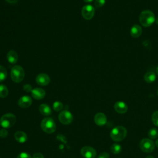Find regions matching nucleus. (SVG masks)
Listing matches in <instances>:
<instances>
[{
  "label": "nucleus",
  "instance_id": "nucleus-1",
  "mask_svg": "<svg viewBox=\"0 0 158 158\" xmlns=\"http://www.w3.org/2000/svg\"><path fill=\"white\" fill-rule=\"evenodd\" d=\"M156 18L154 14L149 10H145L142 11L139 17V21L141 25L144 27H149L155 22Z\"/></svg>",
  "mask_w": 158,
  "mask_h": 158
},
{
  "label": "nucleus",
  "instance_id": "nucleus-2",
  "mask_svg": "<svg viewBox=\"0 0 158 158\" xmlns=\"http://www.w3.org/2000/svg\"><path fill=\"white\" fill-rule=\"evenodd\" d=\"M127 130L123 126H117L110 131V136L112 140L115 141H121L127 136Z\"/></svg>",
  "mask_w": 158,
  "mask_h": 158
},
{
  "label": "nucleus",
  "instance_id": "nucleus-3",
  "mask_svg": "<svg viewBox=\"0 0 158 158\" xmlns=\"http://www.w3.org/2000/svg\"><path fill=\"white\" fill-rule=\"evenodd\" d=\"M10 77L15 83L21 82L25 77L24 69L20 65H14L11 69Z\"/></svg>",
  "mask_w": 158,
  "mask_h": 158
},
{
  "label": "nucleus",
  "instance_id": "nucleus-4",
  "mask_svg": "<svg viewBox=\"0 0 158 158\" xmlns=\"http://www.w3.org/2000/svg\"><path fill=\"white\" fill-rule=\"evenodd\" d=\"M41 128L46 133H54L56 130V125L54 120L51 117L44 118L41 122Z\"/></svg>",
  "mask_w": 158,
  "mask_h": 158
},
{
  "label": "nucleus",
  "instance_id": "nucleus-5",
  "mask_svg": "<svg viewBox=\"0 0 158 158\" xmlns=\"http://www.w3.org/2000/svg\"><path fill=\"white\" fill-rule=\"evenodd\" d=\"M16 122V117L12 113L4 114L0 118V125L3 128H9L12 127Z\"/></svg>",
  "mask_w": 158,
  "mask_h": 158
},
{
  "label": "nucleus",
  "instance_id": "nucleus-6",
  "mask_svg": "<svg viewBox=\"0 0 158 158\" xmlns=\"http://www.w3.org/2000/svg\"><path fill=\"white\" fill-rule=\"evenodd\" d=\"M139 148L144 152H151L155 148L154 143L152 140L148 138H144L141 140L139 144Z\"/></svg>",
  "mask_w": 158,
  "mask_h": 158
},
{
  "label": "nucleus",
  "instance_id": "nucleus-7",
  "mask_svg": "<svg viewBox=\"0 0 158 158\" xmlns=\"http://www.w3.org/2000/svg\"><path fill=\"white\" fill-rule=\"evenodd\" d=\"M60 123L64 125H69L73 121V115L69 110H62L58 116Z\"/></svg>",
  "mask_w": 158,
  "mask_h": 158
},
{
  "label": "nucleus",
  "instance_id": "nucleus-8",
  "mask_svg": "<svg viewBox=\"0 0 158 158\" xmlns=\"http://www.w3.org/2000/svg\"><path fill=\"white\" fill-rule=\"evenodd\" d=\"M94 12V7L92 5L87 4L83 7L81 9V15L85 19L90 20L93 17Z\"/></svg>",
  "mask_w": 158,
  "mask_h": 158
},
{
  "label": "nucleus",
  "instance_id": "nucleus-9",
  "mask_svg": "<svg viewBox=\"0 0 158 158\" xmlns=\"http://www.w3.org/2000/svg\"><path fill=\"white\" fill-rule=\"evenodd\" d=\"M80 152L82 156L85 158H95L96 156V151L94 148L89 146L83 147Z\"/></svg>",
  "mask_w": 158,
  "mask_h": 158
},
{
  "label": "nucleus",
  "instance_id": "nucleus-10",
  "mask_svg": "<svg viewBox=\"0 0 158 158\" xmlns=\"http://www.w3.org/2000/svg\"><path fill=\"white\" fill-rule=\"evenodd\" d=\"M51 79L46 73H40L36 77V82L40 86H46L50 83Z\"/></svg>",
  "mask_w": 158,
  "mask_h": 158
},
{
  "label": "nucleus",
  "instance_id": "nucleus-11",
  "mask_svg": "<svg viewBox=\"0 0 158 158\" xmlns=\"http://www.w3.org/2000/svg\"><path fill=\"white\" fill-rule=\"evenodd\" d=\"M32 104V99L29 96H23L20 98V99L18 101V104L19 106L23 109L27 108L30 107Z\"/></svg>",
  "mask_w": 158,
  "mask_h": 158
},
{
  "label": "nucleus",
  "instance_id": "nucleus-12",
  "mask_svg": "<svg viewBox=\"0 0 158 158\" xmlns=\"http://www.w3.org/2000/svg\"><path fill=\"white\" fill-rule=\"evenodd\" d=\"M95 123L98 126H103L107 123V117L102 112L97 113L94 117Z\"/></svg>",
  "mask_w": 158,
  "mask_h": 158
},
{
  "label": "nucleus",
  "instance_id": "nucleus-13",
  "mask_svg": "<svg viewBox=\"0 0 158 158\" xmlns=\"http://www.w3.org/2000/svg\"><path fill=\"white\" fill-rule=\"evenodd\" d=\"M114 108L118 114H125L128 110V106L125 102L123 101H117L114 104Z\"/></svg>",
  "mask_w": 158,
  "mask_h": 158
},
{
  "label": "nucleus",
  "instance_id": "nucleus-14",
  "mask_svg": "<svg viewBox=\"0 0 158 158\" xmlns=\"http://www.w3.org/2000/svg\"><path fill=\"white\" fill-rule=\"evenodd\" d=\"M31 96L35 99H41L44 98L46 95L45 91L41 88H35L31 91Z\"/></svg>",
  "mask_w": 158,
  "mask_h": 158
},
{
  "label": "nucleus",
  "instance_id": "nucleus-15",
  "mask_svg": "<svg viewBox=\"0 0 158 158\" xmlns=\"http://www.w3.org/2000/svg\"><path fill=\"white\" fill-rule=\"evenodd\" d=\"M142 33V28L138 24H135L132 26L130 30V35L133 38H138Z\"/></svg>",
  "mask_w": 158,
  "mask_h": 158
},
{
  "label": "nucleus",
  "instance_id": "nucleus-16",
  "mask_svg": "<svg viewBox=\"0 0 158 158\" xmlns=\"http://www.w3.org/2000/svg\"><path fill=\"white\" fill-rule=\"evenodd\" d=\"M14 138H15V139L20 143H23L26 142V141L28 139V136L27 134L22 131H16L14 134Z\"/></svg>",
  "mask_w": 158,
  "mask_h": 158
},
{
  "label": "nucleus",
  "instance_id": "nucleus-17",
  "mask_svg": "<svg viewBox=\"0 0 158 158\" xmlns=\"http://www.w3.org/2000/svg\"><path fill=\"white\" fill-rule=\"evenodd\" d=\"M7 59L10 64H15L18 60V54L15 51L10 50L7 54Z\"/></svg>",
  "mask_w": 158,
  "mask_h": 158
},
{
  "label": "nucleus",
  "instance_id": "nucleus-18",
  "mask_svg": "<svg viewBox=\"0 0 158 158\" xmlns=\"http://www.w3.org/2000/svg\"><path fill=\"white\" fill-rule=\"evenodd\" d=\"M39 110L41 114L44 116H49L51 114L52 110L49 106L46 104H42L39 107Z\"/></svg>",
  "mask_w": 158,
  "mask_h": 158
},
{
  "label": "nucleus",
  "instance_id": "nucleus-19",
  "mask_svg": "<svg viewBox=\"0 0 158 158\" xmlns=\"http://www.w3.org/2000/svg\"><path fill=\"white\" fill-rule=\"evenodd\" d=\"M156 79V75L153 71H149L146 72L144 76V80L146 83H151Z\"/></svg>",
  "mask_w": 158,
  "mask_h": 158
},
{
  "label": "nucleus",
  "instance_id": "nucleus-20",
  "mask_svg": "<svg viewBox=\"0 0 158 158\" xmlns=\"http://www.w3.org/2000/svg\"><path fill=\"white\" fill-rule=\"evenodd\" d=\"M111 152L114 154H119L122 151V147L119 144L114 143L110 147Z\"/></svg>",
  "mask_w": 158,
  "mask_h": 158
},
{
  "label": "nucleus",
  "instance_id": "nucleus-21",
  "mask_svg": "<svg viewBox=\"0 0 158 158\" xmlns=\"http://www.w3.org/2000/svg\"><path fill=\"white\" fill-rule=\"evenodd\" d=\"M8 89L4 85H0V98H5L8 95Z\"/></svg>",
  "mask_w": 158,
  "mask_h": 158
},
{
  "label": "nucleus",
  "instance_id": "nucleus-22",
  "mask_svg": "<svg viewBox=\"0 0 158 158\" xmlns=\"http://www.w3.org/2000/svg\"><path fill=\"white\" fill-rule=\"evenodd\" d=\"M148 136L151 139H155L158 137V130L156 128H152L148 131Z\"/></svg>",
  "mask_w": 158,
  "mask_h": 158
},
{
  "label": "nucleus",
  "instance_id": "nucleus-23",
  "mask_svg": "<svg viewBox=\"0 0 158 158\" xmlns=\"http://www.w3.org/2000/svg\"><path fill=\"white\" fill-rule=\"evenodd\" d=\"M7 76V72L6 68L2 65H0V82L3 81Z\"/></svg>",
  "mask_w": 158,
  "mask_h": 158
},
{
  "label": "nucleus",
  "instance_id": "nucleus-24",
  "mask_svg": "<svg viewBox=\"0 0 158 158\" xmlns=\"http://www.w3.org/2000/svg\"><path fill=\"white\" fill-rule=\"evenodd\" d=\"M52 108L55 111H60L63 108V104L60 101H55L53 103Z\"/></svg>",
  "mask_w": 158,
  "mask_h": 158
},
{
  "label": "nucleus",
  "instance_id": "nucleus-25",
  "mask_svg": "<svg viewBox=\"0 0 158 158\" xmlns=\"http://www.w3.org/2000/svg\"><path fill=\"white\" fill-rule=\"evenodd\" d=\"M151 120L153 124L158 127V111H155L151 117Z\"/></svg>",
  "mask_w": 158,
  "mask_h": 158
},
{
  "label": "nucleus",
  "instance_id": "nucleus-26",
  "mask_svg": "<svg viewBox=\"0 0 158 158\" xmlns=\"http://www.w3.org/2000/svg\"><path fill=\"white\" fill-rule=\"evenodd\" d=\"M105 2H106V0H95L94 4L96 7L99 8V7H101L102 6H103L104 5Z\"/></svg>",
  "mask_w": 158,
  "mask_h": 158
},
{
  "label": "nucleus",
  "instance_id": "nucleus-27",
  "mask_svg": "<svg viewBox=\"0 0 158 158\" xmlns=\"http://www.w3.org/2000/svg\"><path fill=\"white\" fill-rule=\"evenodd\" d=\"M8 136V131L6 128H2L0 130V137L1 138H6Z\"/></svg>",
  "mask_w": 158,
  "mask_h": 158
},
{
  "label": "nucleus",
  "instance_id": "nucleus-28",
  "mask_svg": "<svg viewBox=\"0 0 158 158\" xmlns=\"http://www.w3.org/2000/svg\"><path fill=\"white\" fill-rule=\"evenodd\" d=\"M17 158H32V157L28 153L25 152H20L17 156Z\"/></svg>",
  "mask_w": 158,
  "mask_h": 158
},
{
  "label": "nucleus",
  "instance_id": "nucleus-29",
  "mask_svg": "<svg viewBox=\"0 0 158 158\" xmlns=\"http://www.w3.org/2000/svg\"><path fill=\"white\" fill-rule=\"evenodd\" d=\"M23 88V90L25 92H31V91L33 89L31 85H30V84H25V85H24Z\"/></svg>",
  "mask_w": 158,
  "mask_h": 158
},
{
  "label": "nucleus",
  "instance_id": "nucleus-30",
  "mask_svg": "<svg viewBox=\"0 0 158 158\" xmlns=\"http://www.w3.org/2000/svg\"><path fill=\"white\" fill-rule=\"evenodd\" d=\"M98 158H109V154L106 152H102L99 154Z\"/></svg>",
  "mask_w": 158,
  "mask_h": 158
},
{
  "label": "nucleus",
  "instance_id": "nucleus-31",
  "mask_svg": "<svg viewBox=\"0 0 158 158\" xmlns=\"http://www.w3.org/2000/svg\"><path fill=\"white\" fill-rule=\"evenodd\" d=\"M32 158H44V156L40 152H36L33 155Z\"/></svg>",
  "mask_w": 158,
  "mask_h": 158
},
{
  "label": "nucleus",
  "instance_id": "nucleus-32",
  "mask_svg": "<svg viewBox=\"0 0 158 158\" xmlns=\"http://www.w3.org/2000/svg\"><path fill=\"white\" fill-rule=\"evenodd\" d=\"M7 2L10 3V4H15L19 0H6Z\"/></svg>",
  "mask_w": 158,
  "mask_h": 158
},
{
  "label": "nucleus",
  "instance_id": "nucleus-33",
  "mask_svg": "<svg viewBox=\"0 0 158 158\" xmlns=\"http://www.w3.org/2000/svg\"><path fill=\"white\" fill-rule=\"evenodd\" d=\"M85 2H88V3H89L91 2H92L93 0H83Z\"/></svg>",
  "mask_w": 158,
  "mask_h": 158
},
{
  "label": "nucleus",
  "instance_id": "nucleus-34",
  "mask_svg": "<svg viewBox=\"0 0 158 158\" xmlns=\"http://www.w3.org/2000/svg\"><path fill=\"white\" fill-rule=\"evenodd\" d=\"M155 144H156V146L158 148V139H157L156 141V143H155Z\"/></svg>",
  "mask_w": 158,
  "mask_h": 158
},
{
  "label": "nucleus",
  "instance_id": "nucleus-35",
  "mask_svg": "<svg viewBox=\"0 0 158 158\" xmlns=\"http://www.w3.org/2000/svg\"><path fill=\"white\" fill-rule=\"evenodd\" d=\"M146 158H154L153 156H148Z\"/></svg>",
  "mask_w": 158,
  "mask_h": 158
},
{
  "label": "nucleus",
  "instance_id": "nucleus-36",
  "mask_svg": "<svg viewBox=\"0 0 158 158\" xmlns=\"http://www.w3.org/2000/svg\"><path fill=\"white\" fill-rule=\"evenodd\" d=\"M156 73H157V74L158 75V65H157V67H156Z\"/></svg>",
  "mask_w": 158,
  "mask_h": 158
},
{
  "label": "nucleus",
  "instance_id": "nucleus-37",
  "mask_svg": "<svg viewBox=\"0 0 158 158\" xmlns=\"http://www.w3.org/2000/svg\"><path fill=\"white\" fill-rule=\"evenodd\" d=\"M157 95H158V89H157Z\"/></svg>",
  "mask_w": 158,
  "mask_h": 158
}]
</instances>
